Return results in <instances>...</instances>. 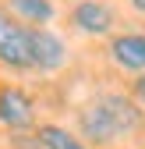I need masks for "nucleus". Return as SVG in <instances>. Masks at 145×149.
Here are the masks:
<instances>
[{
  "mask_svg": "<svg viewBox=\"0 0 145 149\" xmlns=\"http://www.w3.org/2000/svg\"><path fill=\"white\" fill-rule=\"evenodd\" d=\"M131 7H135L138 14H145V0H131Z\"/></svg>",
  "mask_w": 145,
  "mask_h": 149,
  "instance_id": "obj_11",
  "label": "nucleus"
},
{
  "mask_svg": "<svg viewBox=\"0 0 145 149\" xmlns=\"http://www.w3.org/2000/svg\"><path fill=\"white\" fill-rule=\"evenodd\" d=\"M131 92H135V100H138V103H145V71H142L138 78H135V85H131Z\"/></svg>",
  "mask_w": 145,
  "mask_h": 149,
  "instance_id": "obj_10",
  "label": "nucleus"
},
{
  "mask_svg": "<svg viewBox=\"0 0 145 149\" xmlns=\"http://www.w3.org/2000/svg\"><path fill=\"white\" fill-rule=\"evenodd\" d=\"M7 11L18 22H32V29H43L53 22V4L50 0H7Z\"/></svg>",
  "mask_w": 145,
  "mask_h": 149,
  "instance_id": "obj_8",
  "label": "nucleus"
},
{
  "mask_svg": "<svg viewBox=\"0 0 145 149\" xmlns=\"http://www.w3.org/2000/svg\"><path fill=\"white\" fill-rule=\"evenodd\" d=\"M99 103H103L106 114H110L117 135H135V132L145 128V114H142V107L131 96H124V92H106V96H99Z\"/></svg>",
  "mask_w": 145,
  "mask_h": 149,
  "instance_id": "obj_4",
  "label": "nucleus"
},
{
  "mask_svg": "<svg viewBox=\"0 0 145 149\" xmlns=\"http://www.w3.org/2000/svg\"><path fill=\"white\" fill-rule=\"evenodd\" d=\"M0 64L28 71L32 64V39H28V25H21L11 11H0Z\"/></svg>",
  "mask_w": 145,
  "mask_h": 149,
  "instance_id": "obj_1",
  "label": "nucleus"
},
{
  "mask_svg": "<svg viewBox=\"0 0 145 149\" xmlns=\"http://www.w3.org/2000/svg\"><path fill=\"white\" fill-rule=\"evenodd\" d=\"M78 128H81V135H85L88 142H96V146L120 139V135H117V128H113V121H110V114L103 110L99 100H96V103H88V107H81V114H78Z\"/></svg>",
  "mask_w": 145,
  "mask_h": 149,
  "instance_id": "obj_7",
  "label": "nucleus"
},
{
  "mask_svg": "<svg viewBox=\"0 0 145 149\" xmlns=\"http://www.w3.org/2000/svg\"><path fill=\"white\" fill-rule=\"evenodd\" d=\"M32 121H35L32 96L18 85H0V124L21 132V128H32Z\"/></svg>",
  "mask_w": 145,
  "mask_h": 149,
  "instance_id": "obj_3",
  "label": "nucleus"
},
{
  "mask_svg": "<svg viewBox=\"0 0 145 149\" xmlns=\"http://www.w3.org/2000/svg\"><path fill=\"white\" fill-rule=\"evenodd\" d=\"M67 22L78 32H85V36H110L113 25H117V14H113L110 4H103V0H78V4L71 7Z\"/></svg>",
  "mask_w": 145,
  "mask_h": 149,
  "instance_id": "obj_2",
  "label": "nucleus"
},
{
  "mask_svg": "<svg viewBox=\"0 0 145 149\" xmlns=\"http://www.w3.org/2000/svg\"><path fill=\"white\" fill-rule=\"evenodd\" d=\"M110 57L124 71H145V32H124L110 39Z\"/></svg>",
  "mask_w": 145,
  "mask_h": 149,
  "instance_id": "obj_6",
  "label": "nucleus"
},
{
  "mask_svg": "<svg viewBox=\"0 0 145 149\" xmlns=\"http://www.w3.org/2000/svg\"><path fill=\"white\" fill-rule=\"evenodd\" d=\"M28 39H32V64L39 71H57L67 61V46L60 36H53L50 29H28Z\"/></svg>",
  "mask_w": 145,
  "mask_h": 149,
  "instance_id": "obj_5",
  "label": "nucleus"
},
{
  "mask_svg": "<svg viewBox=\"0 0 145 149\" xmlns=\"http://www.w3.org/2000/svg\"><path fill=\"white\" fill-rule=\"evenodd\" d=\"M35 142L43 149H85V142L78 135H71L67 128H60V124H43L35 132Z\"/></svg>",
  "mask_w": 145,
  "mask_h": 149,
  "instance_id": "obj_9",
  "label": "nucleus"
}]
</instances>
